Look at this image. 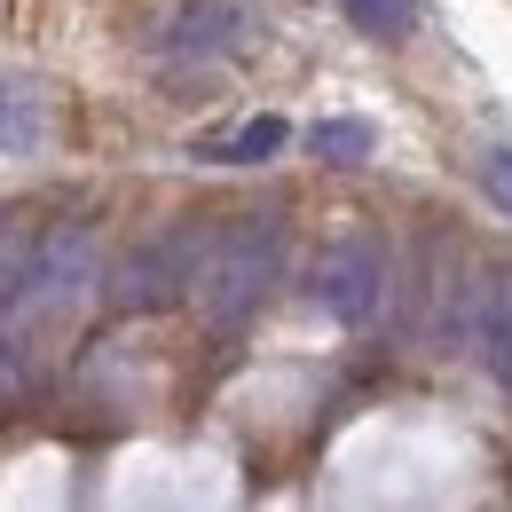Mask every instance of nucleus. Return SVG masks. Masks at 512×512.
Masks as SVG:
<instances>
[{
	"instance_id": "obj_9",
	"label": "nucleus",
	"mask_w": 512,
	"mask_h": 512,
	"mask_svg": "<svg viewBox=\"0 0 512 512\" xmlns=\"http://www.w3.org/2000/svg\"><path fill=\"white\" fill-rule=\"evenodd\" d=\"M371 142H379V134L363 127V119H323V127H308V150L331 158V166H363V158H371Z\"/></svg>"
},
{
	"instance_id": "obj_10",
	"label": "nucleus",
	"mask_w": 512,
	"mask_h": 512,
	"mask_svg": "<svg viewBox=\"0 0 512 512\" xmlns=\"http://www.w3.org/2000/svg\"><path fill=\"white\" fill-rule=\"evenodd\" d=\"M339 8H347V24L371 32V40H402V32L418 24V0H339Z\"/></svg>"
},
{
	"instance_id": "obj_2",
	"label": "nucleus",
	"mask_w": 512,
	"mask_h": 512,
	"mask_svg": "<svg viewBox=\"0 0 512 512\" xmlns=\"http://www.w3.org/2000/svg\"><path fill=\"white\" fill-rule=\"evenodd\" d=\"M276 284H284V221L276 213H245V221L205 237L190 300L205 323H245Z\"/></svg>"
},
{
	"instance_id": "obj_6",
	"label": "nucleus",
	"mask_w": 512,
	"mask_h": 512,
	"mask_svg": "<svg viewBox=\"0 0 512 512\" xmlns=\"http://www.w3.org/2000/svg\"><path fill=\"white\" fill-rule=\"evenodd\" d=\"M465 339H473V355L512 386V268H489V276L465 292Z\"/></svg>"
},
{
	"instance_id": "obj_3",
	"label": "nucleus",
	"mask_w": 512,
	"mask_h": 512,
	"mask_svg": "<svg viewBox=\"0 0 512 512\" xmlns=\"http://www.w3.org/2000/svg\"><path fill=\"white\" fill-rule=\"evenodd\" d=\"M205 237L213 229H166L150 245H134L119 268H111V308L119 316H142V308H166L197 284V260H205Z\"/></svg>"
},
{
	"instance_id": "obj_1",
	"label": "nucleus",
	"mask_w": 512,
	"mask_h": 512,
	"mask_svg": "<svg viewBox=\"0 0 512 512\" xmlns=\"http://www.w3.org/2000/svg\"><path fill=\"white\" fill-rule=\"evenodd\" d=\"M95 229L87 221H0V323L8 331H40L87 308L95 292Z\"/></svg>"
},
{
	"instance_id": "obj_7",
	"label": "nucleus",
	"mask_w": 512,
	"mask_h": 512,
	"mask_svg": "<svg viewBox=\"0 0 512 512\" xmlns=\"http://www.w3.org/2000/svg\"><path fill=\"white\" fill-rule=\"evenodd\" d=\"M48 127H56V119H48V95H40L32 79H0V150L24 158V150L48 142Z\"/></svg>"
},
{
	"instance_id": "obj_5",
	"label": "nucleus",
	"mask_w": 512,
	"mask_h": 512,
	"mask_svg": "<svg viewBox=\"0 0 512 512\" xmlns=\"http://www.w3.org/2000/svg\"><path fill=\"white\" fill-rule=\"evenodd\" d=\"M253 48V0H182L166 16V56L174 64H221Z\"/></svg>"
},
{
	"instance_id": "obj_11",
	"label": "nucleus",
	"mask_w": 512,
	"mask_h": 512,
	"mask_svg": "<svg viewBox=\"0 0 512 512\" xmlns=\"http://www.w3.org/2000/svg\"><path fill=\"white\" fill-rule=\"evenodd\" d=\"M24 394H32V371H24V347H16V331L0 323V418H8V410H16Z\"/></svg>"
},
{
	"instance_id": "obj_4",
	"label": "nucleus",
	"mask_w": 512,
	"mask_h": 512,
	"mask_svg": "<svg viewBox=\"0 0 512 512\" xmlns=\"http://www.w3.org/2000/svg\"><path fill=\"white\" fill-rule=\"evenodd\" d=\"M316 300L339 323H371V316H379V308H386V245H379V237H363V229L331 237L323 260H316Z\"/></svg>"
},
{
	"instance_id": "obj_8",
	"label": "nucleus",
	"mask_w": 512,
	"mask_h": 512,
	"mask_svg": "<svg viewBox=\"0 0 512 512\" xmlns=\"http://www.w3.org/2000/svg\"><path fill=\"white\" fill-rule=\"evenodd\" d=\"M292 142L284 119H245L237 134H221V142H205V158H221V166H260V158H276Z\"/></svg>"
},
{
	"instance_id": "obj_12",
	"label": "nucleus",
	"mask_w": 512,
	"mask_h": 512,
	"mask_svg": "<svg viewBox=\"0 0 512 512\" xmlns=\"http://www.w3.org/2000/svg\"><path fill=\"white\" fill-rule=\"evenodd\" d=\"M481 190H489V205L512 213V150H489V158H481Z\"/></svg>"
}]
</instances>
